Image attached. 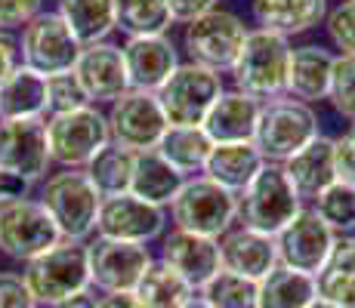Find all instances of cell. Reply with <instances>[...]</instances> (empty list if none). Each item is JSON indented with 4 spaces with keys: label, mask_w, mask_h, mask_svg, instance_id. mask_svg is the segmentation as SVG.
Segmentation results:
<instances>
[{
    "label": "cell",
    "mask_w": 355,
    "mask_h": 308,
    "mask_svg": "<svg viewBox=\"0 0 355 308\" xmlns=\"http://www.w3.org/2000/svg\"><path fill=\"white\" fill-rule=\"evenodd\" d=\"M220 259L226 271H235V275L259 284L278 265L275 237L241 228V225H232L226 235L220 237Z\"/></svg>",
    "instance_id": "21"
},
{
    "label": "cell",
    "mask_w": 355,
    "mask_h": 308,
    "mask_svg": "<svg viewBox=\"0 0 355 308\" xmlns=\"http://www.w3.org/2000/svg\"><path fill=\"white\" fill-rule=\"evenodd\" d=\"M248 25L241 16L229 10H210L207 16L195 19L182 31V50L189 62L201 68H210L216 74H229L235 65L238 53H241L244 40H248Z\"/></svg>",
    "instance_id": "9"
},
{
    "label": "cell",
    "mask_w": 355,
    "mask_h": 308,
    "mask_svg": "<svg viewBox=\"0 0 355 308\" xmlns=\"http://www.w3.org/2000/svg\"><path fill=\"white\" fill-rule=\"evenodd\" d=\"M19 65H22V59H19V40L10 31H0V80L10 71H16Z\"/></svg>",
    "instance_id": "44"
},
{
    "label": "cell",
    "mask_w": 355,
    "mask_h": 308,
    "mask_svg": "<svg viewBox=\"0 0 355 308\" xmlns=\"http://www.w3.org/2000/svg\"><path fill=\"white\" fill-rule=\"evenodd\" d=\"M312 213H315L334 235H352L355 231V185L334 182L327 185L322 194L312 201Z\"/></svg>",
    "instance_id": "35"
},
{
    "label": "cell",
    "mask_w": 355,
    "mask_h": 308,
    "mask_svg": "<svg viewBox=\"0 0 355 308\" xmlns=\"http://www.w3.org/2000/svg\"><path fill=\"white\" fill-rule=\"evenodd\" d=\"M223 90H226L223 74L195 65V62H180L155 96L170 127H201Z\"/></svg>",
    "instance_id": "8"
},
{
    "label": "cell",
    "mask_w": 355,
    "mask_h": 308,
    "mask_svg": "<svg viewBox=\"0 0 355 308\" xmlns=\"http://www.w3.org/2000/svg\"><path fill=\"white\" fill-rule=\"evenodd\" d=\"M46 118L0 120V170L22 182H44L50 170Z\"/></svg>",
    "instance_id": "14"
},
{
    "label": "cell",
    "mask_w": 355,
    "mask_h": 308,
    "mask_svg": "<svg viewBox=\"0 0 355 308\" xmlns=\"http://www.w3.org/2000/svg\"><path fill=\"white\" fill-rule=\"evenodd\" d=\"M167 210L146 203L139 197L118 194V197H102L99 216H96V237H112V241L127 244H152L167 231Z\"/></svg>",
    "instance_id": "15"
},
{
    "label": "cell",
    "mask_w": 355,
    "mask_h": 308,
    "mask_svg": "<svg viewBox=\"0 0 355 308\" xmlns=\"http://www.w3.org/2000/svg\"><path fill=\"white\" fill-rule=\"evenodd\" d=\"M259 105L263 102L250 99V96L238 90H223V96L214 102L207 111L201 129L214 145H229V142H254L257 120H259Z\"/></svg>",
    "instance_id": "23"
},
{
    "label": "cell",
    "mask_w": 355,
    "mask_h": 308,
    "mask_svg": "<svg viewBox=\"0 0 355 308\" xmlns=\"http://www.w3.org/2000/svg\"><path fill=\"white\" fill-rule=\"evenodd\" d=\"M22 280L34 296L37 308H53L74 293L90 290V259L87 244L80 241H59L31 262H25Z\"/></svg>",
    "instance_id": "3"
},
{
    "label": "cell",
    "mask_w": 355,
    "mask_h": 308,
    "mask_svg": "<svg viewBox=\"0 0 355 308\" xmlns=\"http://www.w3.org/2000/svg\"><path fill=\"white\" fill-rule=\"evenodd\" d=\"M105 123L112 145L127 148L133 154L155 152L164 129L170 127L158 105V96L142 90H127L121 99H114L105 111Z\"/></svg>",
    "instance_id": "10"
},
{
    "label": "cell",
    "mask_w": 355,
    "mask_h": 308,
    "mask_svg": "<svg viewBox=\"0 0 355 308\" xmlns=\"http://www.w3.org/2000/svg\"><path fill=\"white\" fill-rule=\"evenodd\" d=\"M121 56H124L130 90L142 93H158L161 84L180 65V53L167 34L164 37H127L121 44Z\"/></svg>",
    "instance_id": "19"
},
{
    "label": "cell",
    "mask_w": 355,
    "mask_h": 308,
    "mask_svg": "<svg viewBox=\"0 0 355 308\" xmlns=\"http://www.w3.org/2000/svg\"><path fill=\"white\" fill-rule=\"evenodd\" d=\"M235 201H238L235 225L259 231V235H269V237H275L306 207L282 163H266L250 179L248 188L241 194H235Z\"/></svg>",
    "instance_id": "2"
},
{
    "label": "cell",
    "mask_w": 355,
    "mask_h": 308,
    "mask_svg": "<svg viewBox=\"0 0 355 308\" xmlns=\"http://www.w3.org/2000/svg\"><path fill=\"white\" fill-rule=\"evenodd\" d=\"M334 167L337 182L355 185V123H349L343 136H334Z\"/></svg>",
    "instance_id": "41"
},
{
    "label": "cell",
    "mask_w": 355,
    "mask_h": 308,
    "mask_svg": "<svg viewBox=\"0 0 355 308\" xmlns=\"http://www.w3.org/2000/svg\"><path fill=\"white\" fill-rule=\"evenodd\" d=\"M40 207L53 219L62 241L87 244L96 235V216H99V191L87 179L84 170H59L46 176L40 185Z\"/></svg>",
    "instance_id": "1"
},
{
    "label": "cell",
    "mask_w": 355,
    "mask_h": 308,
    "mask_svg": "<svg viewBox=\"0 0 355 308\" xmlns=\"http://www.w3.org/2000/svg\"><path fill=\"white\" fill-rule=\"evenodd\" d=\"M80 50L84 46L68 31V25L59 19L56 10L37 12L22 28V37H19V59H22V65L44 74V78L71 71Z\"/></svg>",
    "instance_id": "11"
},
{
    "label": "cell",
    "mask_w": 355,
    "mask_h": 308,
    "mask_svg": "<svg viewBox=\"0 0 355 308\" xmlns=\"http://www.w3.org/2000/svg\"><path fill=\"white\" fill-rule=\"evenodd\" d=\"M56 12L80 46L102 44L118 28V0H56Z\"/></svg>",
    "instance_id": "26"
},
{
    "label": "cell",
    "mask_w": 355,
    "mask_h": 308,
    "mask_svg": "<svg viewBox=\"0 0 355 308\" xmlns=\"http://www.w3.org/2000/svg\"><path fill=\"white\" fill-rule=\"evenodd\" d=\"M0 308H37L22 275L16 271H0Z\"/></svg>",
    "instance_id": "42"
},
{
    "label": "cell",
    "mask_w": 355,
    "mask_h": 308,
    "mask_svg": "<svg viewBox=\"0 0 355 308\" xmlns=\"http://www.w3.org/2000/svg\"><path fill=\"white\" fill-rule=\"evenodd\" d=\"M235 210L238 201L232 191L220 188L207 176H189V179H182L176 197L170 201L167 219L180 231H192V235L220 241L235 225Z\"/></svg>",
    "instance_id": "6"
},
{
    "label": "cell",
    "mask_w": 355,
    "mask_h": 308,
    "mask_svg": "<svg viewBox=\"0 0 355 308\" xmlns=\"http://www.w3.org/2000/svg\"><path fill=\"white\" fill-rule=\"evenodd\" d=\"M167 0H118V28L127 37H164L173 28Z\"/></svg>",
    "instance_id": "34"
},
{
    "label": "cell",
    "mask_w": 355,
    "mask_h": 308,
    "mask_svg": "<svg viewBox=\"0 0 355 308\" xmlns=\"http://www.w3.org/2000/svg\"><path fill=\"white\" fill-rule=\"evenodd\" d=\"M180 308H210V305H207V302H204V299H201V296H198V293H195V296H192V299H189V302H186V305H180Z\"/></svg>",
    "instance_id": "48"
},
{
    "label": "cell",
    "mask_w": 355,
    "mask_h": 308,
    "mask_svg": "<svg viewBox=\"0 0 355 308\" xmlns=\"http://www.w3.org/2000/svg\"><path fill=\"white\" fill-rule=\"evenodd\" d=\"M136 299L146 308H180L195 296V290L176 275L170 265H164L161 259H152V265L146 269L139 287H136Z\"/></svg>",
    "instance_id": "32"
},
{
    "label": "cell",
    "mask_w": 355,
    "mask_h": 308,
    "mask_svg": "<svg viewBox=\"0 0 355 308\" xmlns=\"http://www.w3.org/2000/svg\"><path fill=\"white\" fill-rule=\"evenodd\" d=\"M84 105H90V99L80 90L74 71L50 74V78H46V118H50V114L74 111V108H84Z\"/></svg>",
    "instance_id": "38"
},
{
    "label": "cell",
    "mask_w": 355,
    "mask_h": 308,
    "mask_svg": "<svg viewBox=\"0 0 355 308\" xmlns=\"http://www.w3.org/2000/svg\"><path fill=\"white\" fill-rule=\"evenodd\" d=\"M182 185V176L170 167L158 152H142L133 157V179H130V194L139 197L155 207H170Z\"/></svg>",
    "instance_id": "29"
},
{
    "label": "cell",
    "mask_w": 355,
    "mask_h": 308,
    "mask_svg": "<svg viewBox=\"0 0 355 308\" xmlns=\"http://www.w3.org/2000/svg\"><path fill=\"white\" fill-rule=\"evenodd\" d=\"M46 118V78L19 65L0 80V120Z\"/></svg>",
    "instance_id": "28"
},
{
    "label": "cell",
    "mask_w": 355,
    "mask_h": 308,
    "mask_svg": "<svg viewBox=\"0 0 355 308\" xmlns=\"http://www.w3.org/2000/svg\"><path fill=\"white\" fill-rule=\"evenodd\" d=\"M87 259H90V287L99 296L133 293L139 287L142 275H146V269L152 265L148 246L96 235L87 241Z\"/></svg>",
    "instance_id": "13"
},
{
    "label": "cell",
    "mask_w": 355,
    "mask_h": 308,
    "mask_svg": "<svg viewBox=\"0 0 355 308\" xmlns=\"http://www.w3.org/2000/svg\"><path fill=\"white\" fill-rule=\"evenodd\" d=\"M315 296V278L284 265H275L257 284V308H309Z\"/></svg>",
    "instance_id": "31"
},
{
    "label": "cell",
    "mask_w": 355,
    "mask_h": 308,
    "mask_svg": "<svg viewBox=\"0 0 355 308\" xmlns=\"http://www.w3.org/2000/svg\"><path fill=\"white\" fill-rule=\"evenodd\" d=\"M334 244H337V235H334L322 219L312 213V207H303L275 235L278 265L315 278L318 269L324 265V259L331 256Z\"/></svg>",
    "instance_id": "16"
},
{
    "label": "cell",
    "mask_w": 355,
    "mask_h": 308,
    "mask_svg": "<svg viewBox=\"0 0 355 308\" xmlns=\"http://www.w3.org/2000/svg\"><path fill=\"white\" fill-rule=\"evenodd\" d=\"M327 102L343 120L355 123V56H337Z\"/></svg>",
    "instance_id": "37"
},
{
    "label": "cell",
    "mask_w": 355,
    "mask_h": 308,
    "mask_svg": "<svg viewBox=\"0 0 355 308\" xmlns=\"http://www.w3.org/2000/svg\"><path fill=\"white\" fill-rule=\"evenodd\" d=\"M315 293L340 308H355V235L337 237L331 256L315 275Z\"/></svg>",
    "instance_id": "27"
},
{
    "label": "cell",
    "mask_w": 355,
    "mask_h": 308,
    "mask_svg": "<svg viewBox=\"0 0 355 308\" xmlns=\"http://www.w3.org/2000/svg\"><path fill=\"white\" fill-rule=\"evenodd\" d=\"M37 12H44V0H0V31L25 28Z\"/></svg>",
    "instance_id": "40"
},
{
    "label": "cell",
    "mask_w": 355,
    "mask_h": 308,
    "mask_svg": "<svg viewBox=\"0 0 355 308\" xmlns=\"http://www.w3.org/2000/svg\"><path fill=\"white\" fill-rule=\"evenodd\" d=\"M133 152L118 148L108 142L102 152L87 163V179L99 191V197H118L130 191V179H133Z\"/></svg>",
    "instance_id": "33"
},
{
    "label": "cell",
    "mask_w": 355,
    "mask_h": 308,
    "mask_svg": "<svg viewBox=\"0 0 355 308\" xmlns=\"http://www.w3.org/2000/svg\"><path fill=\"white\" fill-rule=\"evenodd\" d=\"M334 62H337V53L327 50L322 44L293 46L291 62H288V87H284V96L303 102V105L324 102L327 93H331Z\"/></svg>",
    "instance_id": "20"
},
{
    "label": "cell",
    "mask_w": 355,
    "mask_h": 308,
    "mask_svg": "<svg viewBox=\"0 0 355 308\" xmlns=\"http://www.w3.org/2000/svg\"><path fill=\"white\" fill-rule=\"evenodd\" d=\"M324 31L337 56H355V0H343L334 10H327Z\"/></svg>",
    "instance_id": "39"
},
{
    "label": "cell",
    "mask_w": 355,
    "mask_h": 308,
    "mask_svg": "<svg viewBox=\"0 0 355 308\" xmlns=\"http://www.w3.org/2000/svg\"><path fill=\"white\" fill-rule=\"evenodd\" d=\"M318 129V114L312 105L291 99V96H278L259 105V120L254 133V145L263 154L266 163H284L300 148H306Z\"/></svg>",
    "instance_id": "5"
},
{
    "label": "cell",
    "mask_w": 355,
    "mask_h": 308,
    "mask_svg": "<svg viewBox=\"0 0 355 308\" xmlns=\"http://www.w3.org/2000/svg\"><path fill=\"white\" fill-rule=\"evenodd\" d=\"M71 71H74V78H78L80 90L90 99V105H102V102L112 105L114 99H121V96L130 90L121 46L108 44V40L84 46Z\"/></svg>",
    "instance_id": "18"
},
{
    "label": "cell",
    "mask_w": 355,
    "mask_h": 308,
    "mask_svg": "<svg viewBox=\"0 0 355 308\" xmlns=\"http://www.w3.org/2000/svg\"><path fill=\"white\" fill-rule=\"evenodd\" d=\"M266 167L263 154L257 152L254 142H229V145H214L210 157L204 163V173L210 182H216L220 188L241 194L250 185V179Z\"/></svg>",
    "instance_id": "25"
},
{
    "label": "cell",
    "mask_w": 355,
    "mask_h": 308,
    "mask_svg": "<svg viewBox=\"0 0 355 308\" xmlns=\"http://www.w3.org/2000/svg\"><path fill=\"white\" fill-rule=\"evenodd\" d=\"M327 10V0H250L257 28L288 40L324 25Z\"/></svg>",
    "instance_id": "22"
},
{
    "label": "cell",
    "mask_w": 355,
    "mask_h": 308,
    "mask_svg": "<svg viewBox=\"0 0 355 308\" xmlns=\"http://www.w3.org/2000/svg\"><path fill=\"white\" fill-rule=\"evenodd\" d=\"M216 3H220V0H167L170 16L180 25H189V22H195V19L207 16L210 10H216Z\"/></svg>",
    "instance_id": "43"
},
{
    "label": "cell",
    "mask_w": 355,
    "mask_h": 308,
    "mask_svg": "<svg viewBox=\"0 0 355 308\" xmlns=\"http://www.w3.org/2000/svg\"><path fill=\"white\" fill-rule=\"evenodd\" d=\"M56 225L34 197H16L0 203V253L16 262H31L53 244H59Z\"/></svg>",
    "instance_id": "12"
},
{
    "label": "cell",
    "mask_w": 355,
    "mask_h": 308,
    "mask_svg": "<svg viewBox=\"0 0 355 308\" xmlns=\"http://www.w3.org/2000/svg\"><path fill=\"white\" fill-rule=\"evenodd\" d=\"M309 308H340V305H334V302H327V299H318V296H315Z\"/></svg>",
    "instance_id": "49"
},
{
    "label": "cell",
    "mask_w": 355,
    "mask_h": 308,
    "mask_svg": "<svg viewBox=\"0 0 355 308\" xmlns=\"http://www.w3.org/2000/svg\"><path fill=\"white\" fill-rule=\"evenodd\" d=\"M198 296L210 308H257V280L220 269L198 290Z\"/></svg>",
    "instance_id": "36"
},
{
    "label": "cell",
    "mask_w": 355,
    "mask_h": 308,
    "mask_svg": "<svg viewBox=\"0 0 355 308\" xmlns=\"http://www.w3.org/2000/svg\"><path fill=\"white\" fill-rule=\"evenodd\" d=\"M210 148H214V142L207 139V133H204L201 127H167L155 152H158L182 179H189V176L204 173Z\"/></svg>",
    "instance_id": "30"
},
{
    "label": "cell",
    "mask_w": 355,
    "mask_h": 308,
    "mask_svg": "<svg viewBox=\"0 0 355 308\" xmlns=\"http://www.w3.org/2000/svg\"><path fill=\"white\" fill-rule=\"evenodd\" d=\"M108 123L99 105H84L46 118V148L50 161L62 170H87V163L108 145Z\"/></svg>",
    "instance_id": "7"
},
{
    "label": "cell",
    "mask_w": 355,
    "mask_h": 308,
    "mask_svg": "<svg viewBox=\"0 0 355 308\" xmlns=\"http://www.w3.org/2000/svg\"><path fill=\"white\" fill-rule=\"evenodd\" d=\"M99 305V293L93 290H84V293H74V296H68V299H62L59 305H53V308H96Z\"/></svg>",
    "instance_id": "47"
},
{
    "label": "cell",
    "mask_w": 355,
    "mask_h": 308,
    "mask_svg": "<svg viewBox=\"0 0 355 308\" xmlns=\"http://www.w3.org/2000/svg\"><path fill=\"white\" fill-rule=\"evenodd\" d=\"M284 173H288L291 185L297 188V194L306 201H315L327 185L337 182V167H334V136L318 133L315 139L306 148H300L293 157L282 163Z\"/></svg>",
    "instance_id": "24"
},
{
    "label": "cell",
    "mask_w": 355,
    "mask_h": 308,
    "mask_svg": "<svg viewBox=\"0 0 355 308\" xmlns=\"http://www.w3.org/2000/svg\"><path fill=\"white\" fill-rule=\"evenodd\" d=\"M96 308H146L136 299V293H108V296H99Z\"/></svg>",
    "instance_id": "46"
},
{
    "label": "cell",
    "mask_w": 355,
    "mask_h": 308,
    "mask_svg": "<svg viewBox=\"0 0 355 308\" xmlns=\"http://www.w3.org/2000/svg\"><path fill=\"white\" fill-rule=\"evenodd\" d=\"M158 259L164 265H170L195 293L223 269L220 241L192 235V231H180V228H170L161 235V256Z\"/></svg>",
    "instance_id": "17"
},
{
    "label": "cell",
    "mask_w": 355,
    "mask_h": 308,
    "mask_svg": "<svg viewBox=\"0 0 355 308\" xmlns=\"http://www.w3.org/2000/svg\"><path fill=\"white\" fill-rule=\"evenodd\" d=\"M291 50L293 46L288 37L250 28L248 40H244L241 53H238L235 65L229 71L232 80H235V90L257 102H269V99L284 96Z\"/></svg>",
    "instance_id": "4"
},
{
    "label": "cell",
    "mask_w": 355,
    "mask_h": 308,
    "mask_svg": "<svg viewBox=\"0 0 355 308\" xmlns=\"http://www.w3.org/2000/svg\"><path fill=\"white\" fill-rule=\"evenodd\" d=\"M28 188H31L28 182H22V179H16V176L0 170V203L16 201V197H28Z\"/></svg>",
    "instance_id": "45"
}]
</instances>
